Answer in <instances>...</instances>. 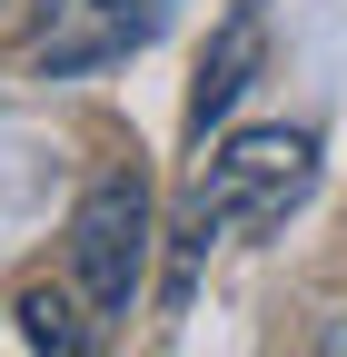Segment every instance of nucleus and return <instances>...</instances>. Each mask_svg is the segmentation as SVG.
<instances>
[{
	"mask_svg": "<svg viewBox=\"0 0 347 357\" xmlns=\"http://www.w3.org/2000/svg\"><path fill=\"white\" fill-rule=\"evenodd\" d=\"M308 189H318V129H238V139H219V149L199 159V178H189L179 229H169V288H159V298L189 307L208 248L278 229Z\"/></svg>",
	"mask_w": 347,
	"mask_h": 357,
	"instance_id": "nucleus-1",
	"label": "nucleus"
},
{
	"mask_svg": "<svg viewBox=\"0 0 347 357\" xmlns=\"http://www.w3.org/2000/svg\"><path fill=\"white\" fill-rule=\"evenodd\" d=\"M149 248H159V199L139 169H109L79 189L70 208V288L90 298V318H129L149 288Z\"/></svg>",
	"mask_w": 347,
	"mask_h": 357,
	"instance_id": "nucleus-2",
	"label": "nucleus"
},
{
	"mask_svg": "<svg viewBox=\"0 0 347 357\" xmlns=\"http://www.w3.org/2000/svg\"><path fill=\"white\" fill-rule=\"evenodd\" d=\"M70 10H90V20L40 40V79H79V70H109V60L149 50V40L169 30V0H70ZM70 10H60V20H70Z\"/></svg>",
	"mask_w": 347,
	"mask_h": 357,
	"instance_id": "nucleus-3",
	"label": "nucleus"
},
{
	"mask_svg": "<svg viewBox=\"0 0 347 357\" xmlns=\"http://www.w3.org/2000/svg\"><path fill=\"white\" fill-rule=\"evenodd\" d=\"M268 70V10L258 0H229V20L208 30V50H199V79H189V139H208L238 100H248V79Z\"/></svg>",
	"mask_w": 347,
	"mask_h": 357,
	"instance_id": "nucleus-4",
	"label": "nucleus"
},
{
	"mask_svg": "<svg viewBox=\"0 0 347 357\" xmlns=\"http://www.w3.org/2000/svg\"><path fill=\"white\" fill-rule=\"evenodd\" d=\"M20 337H30L40 357H79V347H90V318H79L70 288H30V298H20Z\"/></svg>",
	"mask_w": 347,
	"mask_h": 357,
	"instance_id": "nucleus-5",
	"label": "nucleus"
},
{
	"mask_svg": "<svg viewBox=\"0 0 347 357\" xmlns=\"http://www.w3.org/2000/svg\"><path fill=\"white\" fill-rule=\"evenodd\" d=\"M327 357H347V318H337V328H327Z\"/></svg>",
	"mask_w": 347,
	"mask_h": 357,
	"instance_id": "nucleus-6",
	"label": "nucleus"
}]
</instances>
